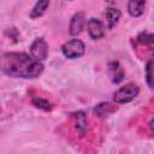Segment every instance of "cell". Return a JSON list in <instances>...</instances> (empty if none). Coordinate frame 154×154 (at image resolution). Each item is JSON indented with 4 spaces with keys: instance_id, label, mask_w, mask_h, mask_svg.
Listing matches in <instances>:
<instances>
[{
    "instance_id": "obj_10",
    "label": "cell",
    "mask_w": 154,
    "mask_h": 154,
    "mask_svg": "<svg viewBox=\"0 0 154 154\" xmlns=\"http://www.w3.org/2000/svg\"><path fill=\"white\" fill-rule=\"evenodd\" d=\"M49 4H51V0H37L36 4L34 5V7L31 8L30 13H29L30 18L36 19V18L42 17L46 13V11L48 10Z\"/></svg>"
},
{
    "instance_id": "obj_15",
    "label": "cell",
    "mask_w": 154,
    "mask_h": 154,
    "mask_svg": "<svg viewBox=\"0 0 154 154\" xmlns=\"http://www.w3.org/2000/svg\"><path fill=\"white\" fill-rule=\"evenodd\" d=\"M31 103H32L36 108H40V109H43V111H51V109H52L51 102H48L46 99L35 97V99L31 100Z\"/></svg>"
},
{
    "instance_id": "obj_2",
    "label": "cell",
    "mask_w": 154,
    "mask_h": 154,
    "mask_svg": "<svg viewBox=\"0 0 154 154\" xmlns=\"http://www.w3.org/2000/svg\"><path fill=\"white\" fill-rule=\"evenodd\" d=\"M138 93H140V88L136 83H128L113 93V100L118 105L128 103L131 102L138 95Z\"/></svg>"
},
{
    "instance_id": "obj_7",
    "label": "cell",
    "mask_w": 154,
    "mask_h": 154,
    "mask_svg": "<svg viewBox=\"0 0 154 154\" xmlns=\"http://www.w3.org/2000/svg\"><path fill=\"white\" fill-rule=\"evenodd\" d=\"M108 75L111 77V81L114 84L120 83L125 77V71L119 64V61H111L108 64Z\"/></svg>"
},
{
    "instance_id": "obj_9",
    "label": "cell",
    "mask_w": 154,
    "mask_h": 154,
    "mask_svg": "<svg viewBox=\"0 0 154 154\" xmlns=\"http://www.w3.org/2000/svg\"><path fill=\"white\" fill-rule=\"evenodd\" d=\"M146 0H129L128 12L131 17H141L144 13Z\"/></svg>"
},
{
    "instance_id": "obj_14",
    "label": "cell",
    "mask_w": 154,
    "mask_h": 154,
    "mask_svg": "<svg viewBox=\"0 0 154 154\" xmlns=\"http://www.w3.org/2000/svg\"><path fill=\"white\" fill-rule=\"evenodd\" d=\"M137 42L141 43V45H153L154 43V34L152 32H147V31H143V32H140L136 37Z\"/></svg>"
},
{
    "instance_id": "obj_4",
    "label": "cell",
    "mask_w": 154,
    "mask_h": 154,
    "mask_svg": "<svg viewBox=\"0 0 154 154\" xmlns=\"http://www.w3.org/2000/svg\"><path fill=\"white\" fill-rule=\"evenodd\" d=\"M30 55L38 61H43L48 55V43L43 37H37L30 45Z\"/></svg>"
},
{
    "instance_id": "obj_16",
    "label": "cell",
    "mask_w": 154,
    "mask_h": 154,
    "mask_svg": "<svg viewBox=\"0 0 154 154\" xmlns=\"http://www.w3.org/2000/svg\"><path fill=\"white\" fill-rule=\"evenodd\" d=\"M149 129H150V132H152V135L154 137V118L149 122Z\"/></svg>"
},
{
    "instance_id": "obj_5",
    "label": "cell",
    "mask_w": 154,
    "mask_h": 154,
    "mask_svg": "<svg viewBox=\"0 0 154 154\" xmlns=\"http://www.w3.org/2000/svg\"><path fill=\"white\" fill-rule=\"evenodd\" d=\"M87 29H88V34L93 40H100L105 36L106 32V26L105 24L97 19V18H90L87 22Z\"/></svg>"
},
{
    "instance_id": "obj_1",
    "label": "cell",
    "mask_w": 154,
    "mask_h": 154,
    "mask_svg": "<svg viewBox=\"0 0 154 154\" xmlns=\"http://www.w3.org/2000/svg\"><path fill=\"white\" fill-rule=\"evenodd\" d=\"M43 71L41 61L23 52H6L1 57V72L14 78L32 79Z\"/></svg>"
},
{
    "instance_id": "obj_6",
    "label": "cell",
    "mask_w": 154,
    "mask_h": 154,
    "mask_svg": "<svg viewBox=\"0 0 154 154\" xmlns=\"http://www.w3.org/2000/svg\"><path fill=\"white\" fill-rule=\"evenodd\" d=\"M84 23H85V14H84V12L79 11V12L75 13L71 17L70 23H69V34L71 36L79 35L82 32V30H83Z\"/></svg>"
},
{
    "instance_id": "obj_17",
    "label": "cell",
    "mask_w": 154,
    "mask_h": 154,
    "mask_svg": "<svg viewBox=\"0 0 154 154\" xmlns=\"http://www.w3.org/2000/svg\"><path fill=\"white\" fill-rule=\"evenodd\" d=\"M69 1H71V0H69Z\"/></svg>"
},
{
    "instance_id": "obj_3",
    "label": "cell",
    "mask_w": 154,
    "mask_h": 154,
    "mask_svg": "<svg viewBox=\"0 0 154 154\" xmlns=\"http://www.w3.org/2000/svg\"><path fill=\"white\" fill-rule=\"evenodd\" d=\"M61 53L67 59H77L85 53V46L83 41L78 38H72L66 41L61 46Z\"/></svg>"
},
{
    "instance_id": "obj_13",
    "label": "cell",
    "mask_w": 154,
    "mask_h": 154,
    "mask_svg": "<svg viewBox=\"0 0 154 154\" xmlns=\"http://www.w3.org/2000/svg\"><path fill=\"white\" fill-rule=\"evenodd\" d=\"M73 119H75V126L76 130L78 131L79 135H84L87 131V117L85 113L82 111H78L73 114Z\"/></svg>"
},
{
    "instance_id": "obj_8",
    "label": "cell",
    "mask_w": 154,
    "mask_h": 154,
    "mask_svg": "<svg viewBox=\"0 0 154 154\" xmlns=\"http://www.w3.org/2000/svg\"><path fill=\"white\" fill-rule=\"evenodd\" d=\"M103 14H105V18H106V22H107V28L112 29L118 24V22L120 19V16H122V12L117 7H107L105 10Z\"/></svg>"
},
{
    "instance_id": "obj_11",
    "label": "cell",
    "mask_w": 154,
    "mask_h": 154,
    "mask_svg": "<svg viewBox=\"0 0 154 154\" xmlns=\"http://www.w3.org/2000/svg\"><path fill=\"white\" fill-rule=\"evenodd\" d=\"M146 82L150 89H154V52L150 54L146 63Z\"/></svg>"
},
{
    "instance_id": "obj_12",
    "label": "cell",
    "mask_w": 154,
    "mask_h": 154,
    "mask_svg": "<svg viewBox=\"0 0 154 154\" xmlns=\"http://www.w3.org/2000/svg\"><path fill=\"white\" fill-rule=\"evenodd\" d=\"M116 111H117V106L109 102H100L94 107V114L97 117H107Z\"/></svg>"
}]
</instances>
